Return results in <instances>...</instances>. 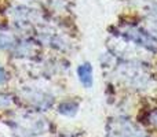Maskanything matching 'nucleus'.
<instances>
[{
  "label": "nucleus",
  "instance_id": "nucleus-1",
  "mask_svg": "<svg viewBox=\"0 0 157 137\" xmlns=\"http://www.w3.org/2000/svg\"><path fill=\"white\" fill-rule=\"evenodd\" d=\"M106 137H146L144 130L136 128L127 119H116L108 125Z\"/></svg>",
  "mask_w": 157,
  "mask_h": 137
},
{
  "label": "nucleus",
  "instance_id": "nucleus-4",
  "mask_svg": "<svg viewBox=\"0 0 157 137\" xmlns=\"http://www.w3.org/2000/svg\"><path fill=\"white\" fill-rule=\"evenodd\" d=\"M147 119H149V124L155 125L157 128V110L152 111V113H149V117H147Z\"/></svg>",
  "mask_w": 157,
  "mask_h": 137
},
{
  "label": "nucleus",
  "instance_id": "nucleus-2",
  "mask_svg": "<svg viewBox=\"0 0 157 137\" xmlns=\"http://www.w3.org/2000/svg\"><path fill=\"white\" fill-rule=\"evenodd\" d=\"M77 75H78V80H80L81 85H83L84 88H91L92 82H94L91 63H88V62L81 63V65L77 67Z\"/></svg>",
  "mask_w": 157,
  "mask_h": 137
},
{
  "label": "nucleus",
  "instance_id": "nucleus-3",
  "mask_svg": "<svg viewBox=\"0 0 157 137\" xmlns=\"http://www.w3.org/2000/svg\"><path fill=\"white\" fill-rule=\"evenodd\" d=\"M77 110H78V103L73 102V100H63L59 104V107H58L59 114H62V115H65V117L76 115Z\"/></svg>",
  "mask_w": 157,
  "mask_h": 137
}]
</instances>
